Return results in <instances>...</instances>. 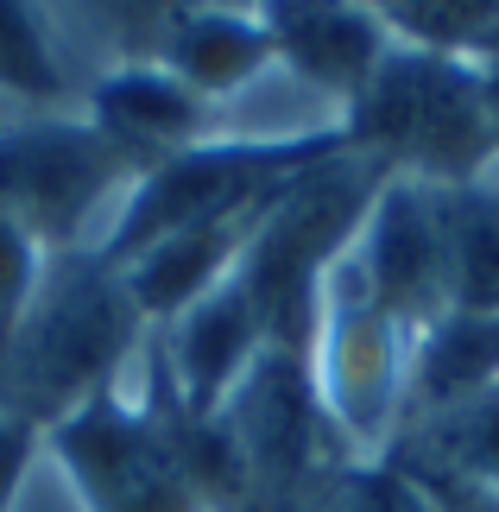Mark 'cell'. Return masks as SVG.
Returning a JSON list of instances; mask_svg holds the SVG:
<instances>
[{"mask_svg":"<svg viewBox=\"0 0 499 512\" xmlns=\"http://www.w3.org/2000/svg\"><path fill=\"white\" fill-rule=\"evenodd\" d=\"M499 392V310H443L411 348V418H436Z\"/></svg>","mask_w":499,"mask_h":512,"instance_id":"obj_14","label":"cell"},{"mask_svg":"<svg viewBox=\"0 0 499 512\" xmlns=\"http://www.w3.org/2000/svg\"><path fill=\"white\" fill-rule=\"evenodd\" d=\"M158 64L215 108L222 95H234L247 76H259L272 64L266 7H228V0H215V7H177Z\"/></svg>","mask_w":499,"mask_h":512,"instance_id":"obj_13","label":"cell"},{"mask_svg":"<svg viewBox=\"0 0 499 512\" xmlns=\"http://www.w3.org/2000/svg\"><path fill=\"white\" fill-rule=\"evenodd\" d=\"M323 512H430V500L417 494L392 462H354V468H342V481L329 487Z\"/></svg>","mask_w":499,"mask_h":512,"instance_id":"obj_19","label":"cell"},{"mask_svg":"<svg viewBox=\"0 0 499 512\" xmlns=\"http://www.w3.org/2000/svg\"><path fill=\"white\" fill-rule=\"evenodd\" d=\"M411 348L417 336L379 310L373 285L354 247L323 272L316 291V323H310V386L316 405L348 449V462H386L392 443L411 424Z\"/></svg>","mask_w":499,"mask_h":512,"instance_id":"obj_4","label":"cell"},{"mask_svg":"<svg viewBox=\"0 0 499 512\" xmlns=\"http://www.w3.org/2000/svg\"><path fill=\"white\" fill-rule=\"evenodd\" d=\"M158 348H165L171 386H177V399H184L190 418L222 411V399L241 386V373L259 361V348H266V329H259V310L247 298L241 272H228L209 298H196L190 310H177L171 323H158Z\"/></svg>","mask_w":499,"mask_h":512,"instance_id":"obj_9","label":"cell"},{"mask_svg":"<svg viewBox=\"0 0 499 512\" xmlns=\"http://www.w3.org/2000/svg\"><path fill=\"white\" fill-rule=\"evenodd\" d=\"M348 146L379 152L398 177L455 190L499 159V127L487 108V64L386 45L348 114Z\"/></svg>","mask_w":499,"mask_h":512,"instance_id":"obj_3","label":"cell"},{"mask_svg":"<svg viewBox=\"0 0 499 512\" xmlns=\"http://www.w3.org/2000/svg\"><path fill=\"white\" fill-rule=\"evenodd\" d=\"M26 114H45V108H32V102H19L13 89H0V140H7V133L26 121Z\"/></svg>","mask_w":499,"mask_h":512,"instance_id":"obj_22","label":"cell"},{"mask_svg":"<svg viewBox=\"0 0 499 512\" xmlns=\"http://www.w3.org/2000/svg\"><path fill=\"white\" fill-rule=\"evenodd\" d=\"M386 177H392V165L379 152L329 146L316 159H304L266 196V209L253 222V241L241 253V285H247L272 348H291V354L310 348L323 272L354 247V234H361Z\"/></svg>","mask_w":499,"mask_h":512,"instance_id":"obj_2","label":"cell"},{"mask_svg":"<svg viewBox=\"0 0 499 512\" xmlns=\"http://www.w3.org/2000/svg\"><path fill=\"white\" fill-rule=\"evenodd\" d=\"M38 443H45V430L32 418H19V411H0V512H7L19 475H26V462L38 456Z\"/></svg>","mask_w":499,"mask_h":512,"instance_id":"obj_21","label":"cell"},{"mask_svg":"<svg viewBox=\"0 0 499 512\" xmlns=\"http://www.w3.org/2000/svg\"><path fill=\"white\" fill-rule=\"evenodd\" d=\"M354 260H361L379 310L392 323H405L411 336H424L449 310V253H443L436 190L392 171L373 196L361 234H354Z\"/></svg>","mask_w":499,"mask_h":512,"instance_id":"obj_8","label":"cell"},{"mask_svg":"<svg viewBox=\"0 0 499 512\" xmlns=\"http://www.w3.org/2000/svg\"><path fill=\"white\" fill-rule=\"evenodd\" d=\"M487 108H493V127H499V57H487Z\"/></svg>","mask_w":499,"mask_h":512,"instance_id":"obj_23","label":"cell"},{"mask_svg":"<svg viewBox=\"0 0 499 512\" xmlns=\"http://www.w3.org/2000/svg\"><path fill=\"white\" fill-rule=\"evenodd\" d=\"M0 89H13L32 108H76L64 76H57L45 13L26 7V0H0Z\"/></svg>","mask_w":499,"mask_h":512,"instance_id":"obj_17","label":"cell"},{"mask_svg":"<svg viewBox=\"0 0 499 512\" xmlns=\"http://www.w3.org/2000/svg\"><path fill=\"white\" fill-rule=\"evenodd\" d=\"M266 26H272V51L304 83L335 95L348 114L392 45L386 26H379V7H354V0H266Z\"/></svg>","mask_w":499,"mask_h":512,"instance_id":"obj_11","label":"cell"},{"mask_svg":"<svg viewBox=\"0 0 499 512\" xmlns=\"http://www.w3.org/2000/svg\"><path fill=\"white\" fill-rule=\"evenodd\" d=\"M304 165L291 152H247V146H190V152H171L133 177L121 215H114L108 241H102V260H133L139 247L165 241L177 228H196V222H222V215H247L259 209L266 196L285 184V177Z\"/></svg>","mask_w":499,"mask_h":512,"instance_id":"obj_7","label":"cell"},{"mask_svg":"<svg viewBox=\"0 0 499 512\" xmlns=\"http://www.w3.org/2000/svg\"><path fill=\"white\" fill-rule=\"evenodd\" d=\"M146 329L152 323L139 317L114 260H102V253H51L26 317L0 348V399L38 430L64 424L76 405L121 386Z\"/></svg>","mask_w":499,"mask_h":512,"instance_id":"obj_1","label":"cell"},{"mask_svg":"<svg viewBox=\"0 0 499 512\" xmlns=\"http://www.w3.org/2000/svg\"><path fill=\"white\" fill-rule=\"evenodd\" d=\"M133 177V159L83 108H45L0 140V215L45 253H102Z\"/></svg>","mask_w":499,"mask_h":512,"instance_id":"obj_5","label":"cell"},{"mask_svg":"<svg viewBox=\"0 0 499 512\" xmlns=\"http://www.w3.org/2000/svg\"><path fill=\"white\" fill-rule=\"evenodd\" d=\"M209 418H222L234 456H241L247 512H323L342 468H354L316 405L304 354L291 348L266 342L259 361L241 373V386Z\"/></svg>","mask_w":499,"mask_h":512,"instance_id":"obj_6","label":"cell"},{"mask_svg":"<svg viewBox=\"0 0 499 512\" xmlns=\"http://www.w3.org/2000/svg\"><path fill=\"white\" fill-rule=\"evenodd\" d=\"M83 114L127 152L133 171L215 140V108L190 83H177L165 64H127L95 76L83 89Z\"/></svg>","mask_w":499,"mask_h":512,"instance_id":"obj_10","label":"cell"},{"mask_svg":"<svg viewBox=\"0 0 499 512\" xmlns=\"http://www.w3.org/2000/svg\"><path fill=\"white\" fill-rule=\"evenodd\" d=\"M449 253V310L493 317L499 310V159L455 190H436Z\"/></svg>","mask_w":499,"mask_h":512,"instance_id":"obj_15","label":"cell"},{"mask_svg":"<svg viewBox=\"0 0 499 512\" xmlns=\"http://www.w3.org/2000/svg\"><path fill=\"white\" fill-rule=\"evenodd\" d=\"M379 26L398 45L487 64L493 45H499V0H386Z\"/></svg>","mask_w":499,"mask_h":512,"instance_id":"obj_16","label":"cell"},{"mask_svg":"<svg viewBox=\"0 0 499 512\" xmlns=\"http://www.w3.org/2000/svg\"><path fill=\"white\" fill-rule=\"evenodd\" d=\"M259 209H266V203H259ZM259 209L222 215V222L177 228V234H165V241L139 247L133 260H121V279H127V291H133L139 317L158 329V323H171L177 310H190L196 298H209V291L222 285L228 272H241V253H247V241H253Z\"/></svg>","mask_w":499,"mask_h":512,"instance_id":"obj_12","label":"cell"},{"mask_svg":"<svg viewBox=\"0 0 499 512\" xmlns=\"http://www.w3.org/2000/svg\"><path fill=\"white\" fill-rule=\"evenodd\" d=\"M7 512H95V506L83 494V481L64 468V456H57L51 443H38V456L26 462V475H19Z\"/></svg>","mask_w":499,"mask_h":512,"instance_id":"obj_20","label":"cell"},{"mask_svg":"<svg viewBox=\"0 0 499 512\" xmlns=\"http://www.w3.org/2000/svg\"><path fill=\"white\" fill-rule=\"evenodd\" d=\"M45 266H51V253L38 247L13 215H0V348H7V336L19 329V317H26Z\"/></svg>","mask_w":499,"mask_h":512,"instance_id":"obj_18","label":"cell"}]
</instances>
